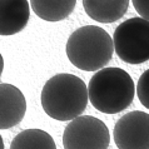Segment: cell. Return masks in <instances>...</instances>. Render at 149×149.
Returning <instances> with one entry per match:
<instances>
[{"label": "cell", "instance_id": "cell-1", "mask_svg": "<svg viewBox=\"0 0 149 149\" xmlns=\"http://www.w3.org/2000/svg\"><path fill=\"white\" fill-rule=\"evenodd\" d=\"M40 100L44 111L50 118L59 122H72L86 109L88 88L79 77L60 73L44 84Z\"/></svg>", "mask_w": 149, "mask_h": 149}, {"label": "cell", "instance_id": "cell-2", "mask_svg": "<svg viewBox=\"0 0 149 149\" xmlns=\"http://www.w3.org/2000/svg\"><path fill=\"white\" fill-rule=\"evenodd\" d=\"M136 86L120 68H103L90 78L88 95L92 105L104 114H117L132 104Z\"/></svg>", "mask_w": 149, "mask_h": 149}, {"label": "cell", "instance_id": "cell-3", "mask_svg": "<svg viewBox=\"0 0 149 149\" xmlns=\"http://www.w3.org/2000/svg\"><path fill=\"white\" fill-rule=\"evenodd\" d=\"M113 38L103 28L85 25L70 34L67 41V56L78 69L98 72L111 60Z\"/></svg>", "mask_w": 149, "mask_h": 149}, {"label": "cell", "instance_id": "cell-4", "mask_svg": "<svg viewBox=\"0 0 149 149\" xmlns=\"http://www.w3.org/2000/svg\"><path fill=\"white\" fill-rule=\"evenodd\" d=\"M114 50L127 64H143L149 60V22L130 18L119 24L113 36Z\"/></svg>", "mask_w": 149, "mask_h": 149}, {"label": "cell", "instance_id": "cell-5", "mask_svg": "<svg viewBox=\"0 0 149 149\" xmlns=\"http://www.w3.org/2000/svg\"><path fill=\"white\" fill-rule=\"evenodd\" d=\"M110 134L108 127L99 118L80 115L64 129V149H108Z\"/></svg>", "mask_w": 149, "mask_h": 149}, {"label": "cell", "instance_id": "cell-6", "mask_svg": "<svg viewBox=\"0 0 149 149\" xmlns=\"http://www.w3.org/2000/svg\"><path fill=\"white\" fill-rule=\"evenodd\" d=\"M114 143L118 149H149V114L133 110L114 125Z\"/></svg>", "mask_w": 149, "mask_h": 149}, {"label": "cell", "instance_id": "cell-7", "mask_svg": "<svg viewBox=\"0 0 149 149\" xmlns=\"http://www.w3.org/2000/svg\"><path fill=\"white\" fill-rule=\"evenodd\" d=\"M26 100L19 88L13 84H0V129H9L23 120Z\"/></svg>", "mask_w": 149, "mask_h": 149}, {"label": "cell", "instance_id": "cell-8", "mask_svg": "<svg viewBox=\"0 0 149 149\" xmlns=\"http://www.w3.org/2000/svg\"><path fill=\"white\" fill-rule=\"evenodd\" d=\"M30 16L28 0H0V35L18 34Z\"/></svg>", "mask_w": 149, "mask_h": 149}, {"label": "cell", "instance_id": "cell-9", "mask_svg": "<svg viewBox=\"0 0 149 149\" xmlns=\"http://www.w3.org/2000/svg\"><path fill=\"white\" fill-rule=\"evenodd\" d=\"M129 0H83V8L90 19L98 23H114L128 11Z\"/></svg>", "mask_w": 149, "mask_h": 149}, {"label": "cell", "instance_id": "cell-10", "mask_svg": "<svg viewBox=\"0 0 149 149\" xmlns=\"http://www.w3.org/2000/svg\"><path fill=\"white\" fill-rule=\"evenodd\" d=\"M77 0H30L31 9L45 22H60L74 11Z\"/></svg>", "mask_w": 149, "mask_h": 149}, {"label": "cell", "instance_id": "cell-11", "mask_svg": "<svg viewBox=\"0 0 149 149\" xmlns=\"http://www.w3.org/2000/svg\"><path fill=\"white\" fill-rule=\"evenodd\" d=\"M10 149H56L53 136L41 129H25L15 136Z\"/></svg>", "mask_w": 149, "mask_h": 149}, {"label": "cell", "instance_id": "cell-12", "mask_svg": "<svg viewBox=\"0 0 149 149\" xmlns=\"http://www.w3.org/2000/svg\"><path fill=\"white\" fill-rule=\"evenodd\" d=\"M136 95L142 104L149 109V69L139 77L136 83Z\"/></svg>", "mask_w": 149, "mask_h": 149}, {"label": "cell", "instance_id": "cell-13", "mask_svg": "<svg viewBox=\"0 0 149 149\" xmlns=\"http://www.w3.org/2000/svg\"><path fill=\"white\" fill-rule=\"evenodd\" d=\"M136 13L140 15V18L149 22V0H132Z\"/></svg>", "mask_w": 149, "mask_h": 149}, {"label": "cell", "instance_id": "cell-14", "mask_svg": "<svg viewBox=\"0 0 149 149\" xmlns=\"http://www.w3.org/2000/svg\"><path fill=\"white\" fill-rule=\"evenodd\" d=\"M3 70H4V59H3V55L0 54V77L3 74Z\"/></svg>", "mask_w": 149, "mask_h": 149}, {"label": "cell", "instance_id": "cell-15", "mask_svg": "<svg viewBox=\"0 0 149 149\" xmlns=\"http://www.w3.org/2000/svg\"><path fill=\"white\" fill-rule=\"evenodd\" d=\"M0 149H5V146H4V140L1 138V135H0Z\"/></svg>", "mask_w": 149, "mask_h": 149}]
</instances>
